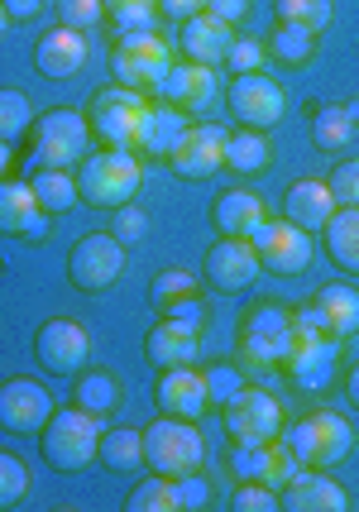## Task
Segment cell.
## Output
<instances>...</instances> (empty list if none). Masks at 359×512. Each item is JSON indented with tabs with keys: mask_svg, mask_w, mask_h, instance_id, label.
<instances>
[{
	"mask_svg": "<svg viewBox=\"0 0 359 512\" xmlns=\"http://www.w3.org/2000/svg\"><path fill=\"white\" fill-rule=\"evenodd\" d=\"M115 221H111V235L120 240V245H139L144 240V230H149V216L139 211L135 201H125V206H115L111 211Z\"/></svg>",
	"mask_w": 359,
	"mask_h": 512,
	"instance_id": "cell-43",
	"label": "cell"
},
{
	"mask_svg": "<svg viewBox=\"0 0 359 512\" xmlns=\"http://www.w3.org/2000/svg\"><path fill=\"white\" fill-rule=\"evenodd\" d=\"M269 163H273L269 130H235L225 139V168H230V173L254 178V173H264Z\"/></svg>",
	"mask_w": 359,
	"mask_h": 512,
	"instance_id": "cell-31",
	"label": "cell"
},
{
	"mask_svg": "<svg viewBox=\"0 0 359 512\" xmlns=\"http://www.w3.org/2000/svg\"><path fill=\"white\" fill-rule=\"evenodd\" d=\"M340 355H345V340H336V335H297L278 369L297 393H326L340 374Z\"/></svg>",
	"mask_w": 359,
	"mask_h": 512,
	"instance_id": "cell-9",
	"label": "cell"
},
{
	"mask_svg": "<svg viewBox=\"0 0 359 512\" xmlns=\"http://www.w3.org/2000/svg\"><path fill=\"white\" fill-rule=\"evenodd\" d=\"M173 67V48L158 39V29H144V34H120L111 48V72L120 87L135 91H158L163 77Z\"/></svg>",
	"mask_w": 359,
	"mask_h": 512,
	"instance_id": "cell-8",
	"label": "cell"
},
{
	"mask_svg": "<svg viewBox=\"0 0 359 512\" xmlns=\"http://www.w3.org/2000/svg\"><path fill=\"white\" fill-rule=\"evenodd\" d=\"M5 24H10V15H5V5H0V34H5Z\"/></svg>",
	"mask_w": 359,
	"mask_h": 512,
	"instance_id": "cell-56",
	"label": "cell"
},
{
	"mask_svg": "<svg viewBox=\"0 0 359 512\" xmlns=\"http://www.w3.org/2000/svg\"><path fill=\"white\" fill-rule=\"evenodd\" d=\"M29 144H34V163L39 168H77L91 154V125L87 111H72V106H53V111L34 115L29 125Z\"/></svg>",
	"mask_w": 359,
	"mask_h": 512,
	"instance_id": "cell-4",
	"label": "cell"
},
{
	"mask_svg": "<svg viewBox=\"0 0 359 512\" xmlns=\"http://www.w3.org/2000/svg\"><path fill=\"white\" fill-rule=\"evenodd\" d=\"M326 187H331L336 206H359V158L336 163V168H331V178H326Z\"/></svg>",
	"mask_w": 359,
	"mask_h": 512,
	"instance_id": "cell-44",
	"label": "cell"
},
{
	"mask_svg": "<svg viewBox=\"0 0 359 512\" xmlns=\"http://www.w3.org/2000/svg\"><path fill=\"white\" fill-rule=\"evenodd\" d=\"M187 297H202V283L187 268H163L154 283H149V302H154L158 312H168L173 302H187Z\"/></svg>",
	"mask_w": 359,
	"mask_h": 512,
	"instance_id": "cell-37",
	"label": "cell"
},
{
	"mask_svg": "<svg viewBox=\"0 0 359 512\" xmlns=\"http://www.w3.org/2000/svg\"><path fill=\"white\" fill-rule=\"evenodd\" d=\"M0 5H5L10 20H34V15L44 10V0H0Z\"/></svg>",
	"mask_w": 359,
	"mask_h": 512,
	"instance_id": "cell-52",
	"label": "cell"
},
{
	"mask_svg": "<svg viewBox=\"0 0 359 512\" xmlns=\"http://www.w3.org/2000/svg\"><path fill=\"white\" fill-rule=\"evenodd\" d=\"M91 48L82 39V29H68V24H58V29H48L44 39L34 44V67H39V77L48 82H68L77 77L82 67H87Z\"/></svg>",
	"mask_w": 359,
	"mask_h": 512,
	"instance_id": "cell-22",
	"label": "cell"
},
{
	"mask_svg": "<svg viewBox=\"0 0 359 512\" xmlns=\"http://www.w3.org/2000/svg\"><path fill=\"white\" fill-rule=\"evenodd\" d=\"M206 15H216L221 24H230V29H235V24L249 15V0H206Z\"/></svg>",
	"mask_w": 359,
	"mask_h": 512,
	"instance_id": "cell-50",
	"label": "cell"
},
{
	"mask_svg": "<svg viewBox=\"0 0 359 512\" xmlns=\"http://www.w3.org/2000/svg\"><path fill=\"white\" fill-rule=\"evenodd\" d=\"M34 359H39V369L53 374V379H72V374H82L91 359V335L72 321V316H53L39 326L34 335Z\"/></svg>",
	"mask_w": 359,
	"mask_h": 512,
	"instance_id": "cell-13",
	"label": "cell"
},
{
	"mask_svg": "<svg viewBox=\"0 0 359 512\" xmlns=\"http://www.w3.org/2000/svg\"><path fill=\"white\" fill-rule=\"evenodd\" d=\"M278 508H288V512H345L350 508V493L331 479V469L297 465L288 474V484L278 489Z\"/></svg>",
	"mask_w": 359,
	"mask_h": 512,
	"instance_id": "cell-18",
	"label": "cell"
},
{
	"mask_svg": "<svg viewBox=\"0 0 359 512\" xmlns=\"http://www.w3.org/2000/svg\"><path fill=\"white\" fill-rule=\"evenodd\" d=\"M197 355H202V335L187 331L173 316H163L154 331L144 335V359L154 369H182V364H192Z\"/></svg>",
	"mask_w": 359,
	"mask_h": 512,
	"instance_id": "cell-24",
	"label": "cell"
},
{
	"mask_svg": "<svg viewBox=\"0 0 359 512\" xmlns=\"http://www.w3.org/2000/svg\"><path fill=\"white\" fill-rule=\"evenodd\" d=\"M96 446H101V422L82 407H53V417L39 431V455L58 474H82L96 465Z\"/></svg>",
	"mask_w": 359,
	"mask_h": 512,
	"instance_id": "cell-2",
	"label": "cell"
},
{
	"mask_svg": "<svg viewBox=\"0 0 359 512\" xmlns=\"http://www.w3.org/2000/svg\"><path fill=\"white\" fill-rule=\"evenodd\" d=\"M235 44V29L221 24L216 15H192V20H182V34H178V48L187 63H202V67H225V53Z\"/></svg>",
	"mask_w": 359,
	"mask_h": 512,
	"instance_id": "cell-23",
	"label": "cell"
},
{
	"mask_svg": "<svg viewBox=\"0 0 359 512\" xmlns=\"http://www.w3.org/2000/svg\"><path fill=\"white\" fill-rule=\"evenodd\" d=\"M206 283L221 292V297H235V292H249L254 278H259V254L249 245V235H221L216 245L206 249Z\"/></svg>",
	"mask_w": 359,
	"mask_h": 512,
	"instance_id": "cell-15",
	"label": "cell"
},
{
	"mask_svg": "<svg viewBox=\"0 0 359 512\" xmlns=\"http://www.w3.org/2000/svg\"><path fill=\"white\" fill-rule=\"evenodd\" d=\"M101 5H106V15H111V10H125V5H158V0H101Z\"/></svg>",
	"mask_w": 359,
	"mask_h": 512,
	"instance_id": "cell-54",
	"label": "cell"
},
{
	"mask_svg": "<svg viewBox=\"0 0 359 512\" xmlns=\"http://www.w3.org/2000/svg\"><path fill=\"white\" fill-rule=\"evenodd\" d=\"M144 111H149L144 91L120 87V82L101 87L96 96H91V106H87L91 139H96L101 149H130V154H135L139 125H144Z\"/></svg>",
	"mask_w": 359,
	"mask_h": 512,
	"instance_id": "cell-6",
	"label": "cell"
},
{
	"mask_svg": "<svg viewBox=\"0 0 359 512\" xmlns=\"http://www.w3.org/2000/svg\"><path fill=\"white\" fill-rule=\"evenodd\" d=\"M292 340H297V321H292L288 302H254L240 316V359L249 369H278L288 359Z\"/></svg>",
	"mask_w": 359,
	"mask_h": 512,
	"instance_id": "cell-5",
	"label": "cell"
},
{
	"mask_svg": "<svg viewBox=\"0 0 359 512\" xmlns=\"http://www.w3.org/2000/svg\"><path fill=\"white\" fill-rule=\"evenodd\" d=\"M269 53L288 67H307L316 58V29H302V24H278L269 34Z\"/></svg>",
	"mask_w": 359,
	"mask_h": 512,
	"instance_id": "cell-35",
	"label": "cell"
},
{
	"mask_svg": "<svg viewBox=\"0 0 359 512\" xmlns=\"http://www.w3.org/2000/svg\"><path fill=\"white\" fill-rule=\"evenodd\" d=\"M96 460L111 469V474H135V469L144 465V431H135V426H111V431H101Z\"/></svg>",
	"mask_w": 359,
	"mask_h": 512,
	"instance_id": "cell-32",
	"label": "cell"
},
{
	"mask_svg": "<svg viewBox=\"0 0 359 512\" xmlns=\"http://www.w3.org/2000/svg\"><path fill=\"white\" fill-rule=\"evenodd\" d=\"M163 316H173V321H182L187 331H197L202 335V326H206V307H202V297H187V302H173Z\"/></svg>",
	"mask_w": 359,
	"mask_h": 512,
	"instance_id": "cell-49",
	"label": "cell"
},
{
	"mask_svg": "<svg viewBox=\"0 0 359 512\" xmlns=\"http://www.w3.org/2000/svg\"><path fill=\"white\" fill-rule=\"evenodd\" d=\"M321 245L331 254V264L359 278V206H336L331 221L321 225Z\"/></svg>",
	"mask_w": 359,
	"mask_h": 512,
	"instance_id": "cell-29",
	"label": "cell"
},
{
	"mask_svg": "<svg viewBox=\"0 0 359 512\" xmlns=\"http://www.w3.org/2000/svg\"><path fill=\"white\" fill-rule=\"evenodd\" d=\"M340 388H345V398H350V407L359 412V364L350 369V374H345V383H340Z\"/></svg>",
	"mask_w": 359,
	"mask_h": 512,
	"instance_id": "cell-53",
	"label": "cell"
},
{
	"mask_svg": "<svg viewBox=\"0 0 359 512\" xmlns=\"http://www.w3.org/2000/svg\"><path fill=\"white\" fill-rule=\"evenodd\" d=\"M221 412H225V436L230 441H278L283 426H288L283 402L273 398L269 388H254V383H245Z\"/></svg>",
	"mask_w": 359,
	"mask_h": 512,
	"instance_id": "cell-12",
	"label": "cell"
},
{
	"mask_svg": "<svg viewBox=\"0 0 359 512\" xmlns=\"http://www.w3.org/2000/svg\"><path fill=\"white\" fill-rule=\"evenodd\" d=\"M278 24H302V29H326L331 24V0H273Z\"/></svg>",
	"mask_w": 359,
	"mask_h": 512,
	"instance_id": "cell-39",
	"label": "cell"
},
{
	"mask_svg": "<svg viewBox=\"0 0 359 512\" xmlns=\"http://www.w3.org/2000/svg\"><path fill=\"white\" fill-rule=\"evenodd\" d=\"M34 125V106H29V96L15 87H0V139L5 144H15L20 134H29Z\"/></svg>",
	"mask_w": 359,
	"mask_h": 512,
	"instance_id": "cell-38",
	"label": "cell"
},
{
	"mask_svg": "<svg viewBox=\"0 0 359 512\" xmlns=\"http://www.w3.org/2000/svg\"><path fill=\"white\" fill-rule=\"evenodd\" d=\"M158 10L168 15V20H192V15H202L206 10V0H158Z\"/></svg>",
	"mask_w": 359,
	"mask_h": 512,
	"instance_id": "cell-51",
	"label": "cell"
},
{
	"mask_svg": "<svg viewBox=\"0 0 359 512\" xmlns=\"http://www.w3.org/2000/svg\"><path fill=\"white\" fill-rule=\"evenodd\" d=\"M139 154L130 149H101V154H87L77 163V197L96 206V211H115L125 201H135L139 192Z\"/></svg>",
	"mask_w": 359,
	"mask_h": 512,
	"instance_id": "cell-3",
	"label": "cell"
},
{
	"mask_svg": "<svg viewBox=\"0 0 359 512\" xmlns=\"http://www.w3.org/2000/svg\"><path fill=\"white\" fill-rule=\"evenodd\" d=\"M53 417V398L44 383H34L29 374L0 383V431L10 436H39L44 422Z\"/></svg>",
	"mask_w": 359,
	"mask_h": 512,
	"instance_id": "cell-16",
	"label": "cell"
},
{
	"mask_svg": "<svg viewBox=\"0 0 359 512\" xmlns=\"http://www.w3.org/2000/svg\"><path fill=\"white\" fill-rule=\"evenodd\" d=\"M216 91H221V82H216V67H202V63H173L168 67V77H163V87H158V96L168 101V106H178L182 115H202L211 101H216Z\"/></svg>",
	"mask_w": 359,
	"mask_h": 512,
	"instance_id": "cell-20",
	"label": "cell"
},
{
	"mask_svg": "<svg viewBox=\"0 0 359 512\" xmlns=\"http://www.w3.org/2000/svg\"><path fill=\"white\" fill-rule=\"evenodd\" d=\"M321 321H326V331L336 335V340H350L359 331V292L350 283H326V288L312 297Z\"/></svg>",
	"mask_w": 359,
	"mask_h": 512,
	"instance_id": "cell-30",
	"label": "cell"
},
{
	"mask_svg": "<svg viewBox=\"0 0 359 512\" xmlns=\"http://www.w3.org/2000/svg\"><path fill=\"white\" fill-rule=\"evenodd\" d=\"M249 245L259 254V268L273 273V278H302L307 268H312V230H297V225L283 216V221H264L254 235H249Z\"/></svg>",
	"mask_w": 359,
	"mask_h": 512,
	"instance_id": "cell-10",
	"label": "cell"
},
{
	"mask_svg": "<svg viewBox=\"0 0 359 512\" xmlns=\"http://www.w3.org/2000/svg\"><path fill=\"white\" fill-rule=\"evenodd\" d=\"M331 211H336V197H331V187L316 178H302L288 187V201H283V216H288L297 230H321V225L331 221Z\"/></svg>",
	"mask_w": 359,
	"mask_h": 512,
	"instance_id": "cell-27",
	"label": "cell"
},
{
	"mask_svg": "<svg viewBox=\"0 0 359 512\" xmlns=\"http://www.w3.org/2000/svg\"><path fill=\"white\" fill-rule=\"evenodd\" d=\"M125 273V245L115 235H87L68 254V283L77 292H106Z\"/></svg>",
	"mask_w": 359,
	"mask_h": 512,
	"instance_id": "cell-14",
	"label": "cell"
},
{
	"mask_svg": "<svg viewBox=\"0 0 359 512\" xmlns=\"http://www.w3.org/2000/svg\"><path fill=\"white\" fill-rule=\"evenodd\" d=\"M264 221H269V211H264V197H254V192L230 187V192H221L211 201V225L221 235H254Z\"/></svg>",
	"mask_w": 359,
	"mask_h": 512,
	"instance_id": "cell-26",
	"label": "cell"
},
{
	"mask_svg": "<svg viewBox=\"0 0 359 512\" xmlns=\"http://www.w3.org/2000/svg\"><path fill=\"white\" fill-rule=\"evenodd\" d=\"M206 460V436L187 417H158L144 426V465L154 474L178 479L187 469H202Z\"/></svg>",
	"mask_w": 359,
	"mask_h": 512,
	"instance_id": "cell-7",
	"label": "cell"
},
{
	"mask_svg": "<svg viewBox=\"0 0 359 512\" xmlns=\"http://www.w3.org/2000/svg\"><path fill=\"white\" fill-rule=\"evenodd\" d=\"M154 402H158L163 417H187V422H197L206 407H211V398H206V374L192 369V364H182V369H158Z\"/></svg>",
	"mask_w": 359,
	"mask_h": 512,
	"instance_id": "cell-19",
	"label": "cell"
},
{
	"mask_svg": "<svg viewBox=\"0 0 359 512\" xmlns=\"http://www.w3.org/2000/svg\"><path fill=\"white\" fill-rule=\"evenodd\" d=\"M182 134H187V115H182L178 106H168V101H158V106H149V111H144L135 154L163 158V163H168V154L182 144Z\"/></svg>",
	"mask_w": 359,
	"mask_h": 512,
	"instance_id": "cell-25",
	"label": "cell"
},
{
	"mask_svg": "<svg viewBox=\"0 0 359 512\" xmlns=\"http://www.w3.org/2000/svg\"><path fill=\"white\" fill-rule=\"evenodd\" d=\"M173 503H178V512H202L211 503V484H206L202 469H187L173 479Z\"/></svg>",
	"mask_w": 359,
	"mask_h": 512,
	"instance_id": "cell-42",
	"label": "cell"
},
{
	"mask_svg": "<svg viewBox=\"0 0 359 512\" xmlns=\"http://www.w3.org/2000/svg\"><path fill=\"white\" fill-rule=\"evenodd\" d=\"M5 173H10V144L0 139V178H5Z\"/></svg>",
	"mask_w": 359,
	"mask_h": 512,
	"instance_id": "cell-55",
	"label": "cell"
},
{
	"mask_svg": "<svg viewBox=\"0 0 359 512\" xmlns=\"http://www.w3.org/2000/svg\"><path fill=\"white\" fill-rule=\"evenodd\" d=\"M202 374H206V398H211V407H225V402L245 388L240 364H211V369H202Z\"/></svg>",
	"mask_w": 359,
	"mask_h": 512,
	"instance_id": "cell-41",
	"label": "cell"
},
{
	"mask_svg": "<svg viewBox=\"0 0 359 512\" xmlns=\"http://www.w3.org/2000/svg\"><path fill=\"white\" fill-rule=\"evenodd\" d=\"M106 20L115 34H144V29H158V5H125V10H111Z\"/></svg>",
	"mask_w": 359,
	"mask_h": 512,
	"instance_id": "cell-47",
	"label": "cell"
},
{
	"mask_svg": "<svg viewBox=\"0 0 359 512\" xmlns=\"http://www.w3.org/2000/svg\"><path fill=\"white\" fill-rule=\"evenodd\" d=\"M120 402H125V388H120V379H115L111 369H82L77 383H72V407L91 412L96 422L115 417V412H120Z\"/></svg>",
	"mask_w": 359,
	"mask_h": 512,
	"instance_id": "cell-28",
	"label": "cell"
},
{
	"mask_svg": "<svg viewBox=\"0 0 359 512\" xmlns=\"http://www.w3.org/2000/svg\"><path fill=\"white\" fill-rule=\"evenodd\" d=\"M125 512H178V503H173V479L149 469V479H139L135 489H130Z\"/></svg>",
	"mask_w": 359,
	"mask_h": 512,
	"instance_id": "cell-36",
	"label": "cell"
},
{
	"mask_svg": "<svg viewBox=\"0 0 359 512\" xmlns=\"http://www.w3.org/2000/svg\"><path fill=\"white\" fill-rule=\"evenodd\" d=\"M264 53H269V48L259 44V39H240V34H235V44H230V53H225V72H230V77L259 72V67H264Z\"/></svg>",
	"mask_w": 359,
	"mask_h": 512,
	"instance_id": "cell-46",
	"label": "cell"
},
{
	"mask_svg": "<svg viewBox=\"0 0 359 512\" xmlns=\"http://www.w3.org/2000/svg\"><path fill=\"white\" fill-rule=\"evenodd\" d=\"M350 139H355V115L345 106H321L312 115V144L321 154H345Z\"/></svg>",
	"mask_w": 359,
	"mask_h": 512,
	"instance_id": "cell-34",
	"label": "cell"
},
{
	"mask_svg": "<svg viewBox=\"0 0 359 512\" xmlns=\"http://www.w3.org/2000/svg\"><path fill=\"white\" fill-rule=\"evenodd\" d=\"M225 139H230V130L211 125V120H202V125H187L182 144L168 154V168H173L178 178H187V182L216 178V173L225 168Z\"/></svg>",
	"mask_w": 359,
	"mask_h": 512,
	"instance_id": "cell-17",
	"label": "cell"
},
{
	"mask_svg": "<svg viewBox=\"0 0 359 512\" xmlns=\"http://www.w3.org/2000/svg\"><path fill=\"white\" fill-rule=\"evenodd\" d=\"M230 512H278V489L269 484H240L230 498Z\"/></svg>",
	"mask_w": 359,
	"mask_h": 512,
	"instance_id": "cell-48",
	"label": "cell"
},
{
	"mask_svg": "<svg viewBox=\"0 0 359 512\" xmlns=\"http://www.w3.org/2000/svg\"><path fill=\"white\" fill-rule=\"evenodd\" d=\"M0 235H10V240H44L48 235V211L39 206L29 182L0 178Z\"/></svg>",
	"mask_w": 359,
	"mask_h": 512,
	"instance_id": "cell-21",
	"label": "cell"
},
{
	"mask_svg": "<svg viewBox=\"0 0 359 512\" xmlns=\"http://www.w3.org/2000/svg\"><path fill=\"white\" fill-rule=\"evenodd\" d=\"M283 446L297 465L336 469L355 450V426L345 422L336 407H316V412H302L292 426H283Z\"/></svg>",
	"mask_w": 359,
	"mask_h": 512,
	"instance_id": "cell-1",
	"label": "cell"
},
{
	"mask_svg": "<svg viewBox=\"0 0 359 512\" xmlns=\"http://www.w3.org/2000/svg\"><path fill=\"white\" fill-rule=\"evenodd\" d=\"M29 187H34V197H39L48 216H63V211H72L82 201L77 197V173H68V168H39L29 178Z\"/></svg>",
	"mask_w": 359,
	"mask_h": 512,
	"instance_id": "cell-33",
	"label": "cell"
},
{
	"mask_svg": "<svg viewBox=\"0 0 359 512\" xmlns=\"http://www.w3.org/2000/svg\"><path fill=\"white\" fill-rule=\"evenodd\" d=\"M225 106H230V115H235L245 130H273V125L283 120V111H288V91L278 87V77H269V72L259 67V72L230 77Z\"/></svg>",
	"mask_w": 359,
	"mask_h": 512,
	"instance_id": "cell-11",
	"label": "cell"
},
{
	"mask_svg": "<svg viewBox=\"0 0 359 512\" xmlns=\"http://www.w3.org/2000/svg\"><path fill=\"white\" fill-rule=\"evenodd\" d=\"M106 15V5L101 0H58V24H68V29H96Z\"/></svg>",
	"mask_w": 359,
	"mask_h": 512,
	"instance_id": "cell-45",
	"label": "cell"
},
{
	"mask_svg": "<svg viewBox=\"0 0 359 512\" xmlns=\"http://www.w3.org/2000/svg\"><path fill=\"white\" fill-rule=\"evenodd\" d=\"M24 498H29V465H24L20 455L0 450V512L20 508Z\"/></svg>",
	"mask_w": 359,
	"mask_h": 512,
	"instance_id": "cell-40",
	"label": "cell"
}]
</instances>
